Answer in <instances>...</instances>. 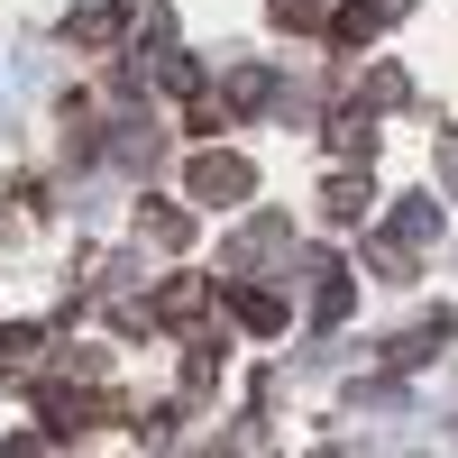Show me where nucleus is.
Returning <instances> with one entry per match:
<instances>
[{
    "label": "nucleus",
    "mask_w": 458,
    "mask_h": 458,
    "mask_svg": "<svg viewBox=\"0 0 458 458\" xmlns=\"http://www.w3.org/2000/svg\"><path fill=\"white\" fill-rule=\"evenodd\" d=\"M138 239H147V248H165V257H174L183 239H193V211H174V202H138Z\"/></svg>",
    "instance_id": "11"
},
{
    "label": "nucleus",
    "mask_w": 458,
    "mask_h": 458,
    "mask_svg": "<svg viewBox=\"0 0 458 458\" xmlns=\"http://www.w3.org/2000/svg\"><path fill=\"white\" fill-rule=\"evenodd\" d=\"M248 193H257V165H248V157H229V147L193 157V202H202V211H239Z\"/></svg>",
    "instance_id": "2"
},
{
    "label": "nucleus",
    "mask_w": 458,
    "mask_h": 458,
    "mask_svg": "<svg viewBox=\"0 0 458 458\" xmlns=\"http://www.w3.org/2000/svg\"><path fill=\"white\" fill-rule=\"evenodd\" d=\"M403 10H412V0H349V10H330V37H339V47H367V37L394 28Z\"/></svg>",
    "instance_id": "6"
},
{
    "label": "nucleus",
    "mask_w": 458,
    "mask_h": 458,
    "mask_svg": "<svg viewBox=\"0 0 458 458\" xmlns=\"http://www.w3.org/2000/svg\"><path fill=\"white\" fill-rule=\"evenodd\" d=\"M147 312H157V330H183V321L211 312V284H202V276H174V284H157V302H147Z\"/></svg>",
    "instance_id": "7"
},
{
    "label": "nucleus",
    "mask_w": 458,
    "mask_h": 458,
    "mask_svg": "<svg viewBox=\"0 0 458 458\" xmlns=\"http://www.w3.org/2000/svg\"><path fill=\"white\" fill-rule=\"evenodd\" d=\"M0 110H10V101H0Z\"/></svg>",
    "instance_id": "20"
},
{
    "label": "nucleus",
    "mask_w": 458,
    "mask_h": 458,
    "mask_svg": "<svg viewBox=\"0 0 458 458\" xmlns=\"http://www.w3.org/2000/svg\"><path fill=\"white\" fill-rule=\"evenodd\" d=\"M101 412H110V394H47V431L55 440H83Z\"/></svg>",
    "instance_id": "10"
},
{
    "label": "nucleus",
    "mask_w": 458,
    "mask_h": 458,
    "mask_svg": "<svg viewBox=\"0 0 458 458\" xmlns=\"http://www.w3.org/2000/svg\"><path fill=\"white\" fill-rule=\"evenodd\" d=\"M276 248H293V220H284V211H257V220L239 229V239L220 248V266H229V276H257V266L276 257Z\"/></svg>",
    "instance_id": "3"
},
{
    "label": "nucleus",
    "mask_w": 458,
    "mask_h": 458,
    "mask_svg": "<svg viewBox=\"0 0 458 458\" xmlns=\"http://www.w3.org/2000/svg\"><path fill=\"white\" fill-rule=\"evenodd\" d=\"M330 147H339V157H376V129H367V110H339V120H330Z\"/></svg>",
    "instance_id": "15"
},
{
    "label": "nucleus",
    "mask_w": 458,
    "mask_h": 458,
    "mask_svg": "<svg viewBox=\"0 0 458 458\" xmlns=\"http://www.w3.org/2000/svg\"><path fill=\"white\" fill-rule=\"evenodd\" d=\"M229 312H239V330H257V339H276L293 312H284V293H266V284H229Z\"/></svg>",
    "instance_id": "9"
},
{
    "label": "nucleus",
    "mask_w": 458,
    "mask_h": 458,
    "mask_svg": "<svg viewBox=\"0 0 458 458\" xmlns=\"http://www.w3.org/2000/svg\"><path fill=\"white\" fill-rule=\"evenodd\" d=\"M110 165H120V174H157L165 165V129L157 120H120V129H110Z\"/></svg>",
    "instance_id": "5"
},
{
    "label": "nucleus",
    "mask_w": 458,
    "mask_h": 458,
    "mask_svg": "<svg viewBox=\"0 0 458 458\" xmlns=\"http://www.w3.org/2000/svg\"><path fill=\"white\" fill-rule=\"evenodd\" d=\"M367 211H376V183H367V174H330V183H321V220H330V229H358Z\"/></svg>",
    "instance_id": "8"
},
{
    "label": "nucleus",
    "mask_w": 458,
    "mask_h": 458,
    "mask_svg": "<svg viewBox=\"0 0 458 458\" xmlns=\"http://www.w3.org/2000/svg\"><path fill=\"white\" fill-rule=\"evenodd\" d=\"M431 239H440V202H403V211L367 239V266H376L386 284H412V257H422Z\"/></svg>",
    "instance_id": "1"
},
{
    "label": "nucleus",
    "mask_w": 458,
    "mask_h": 458,
    "mask_svg": "<svg viewBox=\"0 0 458 458\" xmlns=\"http://www.w3.org/2000/svg\"><path fill=\"white\" fill-rule=\"evenodd\" d=\"M266 19L276 28H321V0H266Z\"/></svg>",
    "instance_id": "17"
},
{
    "label": "nucleus",
    "mask_w": 458,
    "mask_h": 458,
    "mask_svg": "<svg viewBox=\"0 0 458 458\" xmlns=\"http://www.w3.org/2000/svg\"><path fill=\"white\" fill-rule=\"evenodd\" d=\"M157 83L165 92H202V73H193V55H157Z\"/></svg>",
    "instance_id": "18"
},
{
    "label": "nucleus",
    "mask_w": 458,
    "mask_h": 458,
    "mask_svg": "<svg viewBox=\"0 0 458 458\" xmlns=\"http://www.w3.org/2000/svg\"><path fill=\"white\" fill-rule=\"evenodd\" d=\"M220 386V349H193V358H183V394H211Z\"/></svg>",
    "instance_id": "16"
},
{
    "label": "nucleus",
    "mask_w": 458,
    "mask_h": 458,
    "mask_svg": "<svg viewBox=\"0 0 458 458\" xmlns=\"http://www.w3.org/2000/svg\"><path fill=\"white\" fill-rule=\"evenodd\" d=\"M403 92H412V83H403V64H376V73H358V101H367V110H394Z\"/></svg>",
    "instance_id": "14"
},
{
    "label": "nucleus",
    "mask_w": 458,
    "mask_h": 458,
    "mask_svg": "<svg viewBox=\"0 0 458 458\" xmlns=\"http://www.w3.org/2000/svg\"><path fill=\"white\" fill-rule=\"evenodd\" d=\"M440 183L458 193V138H440Z\"/></svg>",
    "instance_id": "19"
},
{
    "label": "nucleus",
    "mask_w": 458,
    "mask_h": 458,
    "mask_svg": "<svg viewBox=\"0 0 458 458\" xmlns=\"http://www.w3.org/2000/svg\"><path fill=\"white\" fill-rule=\"evenodd\" d=\"M220 92H229V110H276L284 83H276L266 64H229V83H220Z\"/></svg>",
    "instance_id": "12"
},
{
    "label": "nucleus",
    "mask_w": 458,
    "mask_h": 458,
    "mask_svg": "<svg viewBox=\"0 0 458 458\" xmlns=\"http://www.w3.org/2000/svg\"><path fill=\"white\" fill-rule=\"evenodd\" d=\"M37 358H47V330H37V321L0 330V376H37Z\"/></svg>",
    "instance_id": "13"
},
{
    "label": "nucleus",
    "mask_w": 458,
    "mask_h": 458,
    "mask_svg": "<svg viewBox=\"0 0 458 458\" xmlns=\"http://www.w3.org/2000/svg\"><path fill=\"white\" fill-rule=\"evenodd\" d=\"M302 276H312V321H321V330H339V321H349V302H358L349 266H339L330 248H312V257H302Z\"/></svg>",
    "instance_id": "4"
}]
</instances>
